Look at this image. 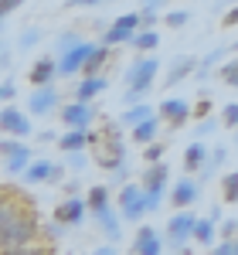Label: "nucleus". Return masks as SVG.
Returning a JSON list of instances; mask_svg holds the SVG:
<instances>
[]
</instances>
